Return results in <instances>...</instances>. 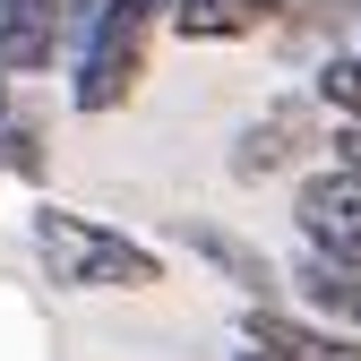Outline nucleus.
<instances>
[{
    "instance_id": "nucleus-7",
    "label": "nucleus",
    "mask_w": 361,
    "mask_h": 361,
    "mask_svg": "<svg viewBox=\"0 0 361 361\" xmlns=\"http://www.w3.org/2000/svg\"><path fill=\"white\" fill-rule=\"evenodd\" d=\"M319 104H336L344 121H361V43H353V52H336V61L319 69Z\"/></svg>"
},
{
    "instance_id": "nucleus-8",
    "label": "nucleus",
    "mask_w": 361,
    "mask_h": 361,
    "mask_svg": "<svg viewBox=\"0 0 361 361\" xmlns=\"http://www.w3.org/2000/svg\"><path fill=\"white\" fill-rule=\"evenodd\" d=\"M0 172H43V129L35 121H0Z\"/></svg>"
},
{
    "instance_id": "nucleus-6",
    "label": "nucleus",
    "mask_w": 361,
    "mask_h": 361,
    "mask_svg": "<svg viewBox=\"0 0 361 361\" xmlns=\"http://www.w3.org/2000/svg\"><path fill=\"white\" fill-rule=\"evenodd\" d=\"M180 233H190V250H198V258L215 267V276H233L241 293H267V284H276V267H267V258H258L250 241H233V233H215V224H198V215L180 224Z\"/></svg>"
},
{
    "instance_id": "nucleus-1",
    "label": "nucleus",
    "mask_w": 361,
    "mask_h": 361,
    "mask_svg": "<svg viewBox=\"0 0 361 361\" xmlns=\"http://www.w3.org/2000/svg\"><path fill=\"white\" fill-rule=\"evenodd\" d=\"M35 258L61 293H147V284H164V258L147 241L112 233L95 215H69V207H35Z\"/></svg>"
},
{
    "instance_id": "nucleus-2",
    "label": "nucleus",
    "mask_w": 361,
    "mask_h": 361,
    "mask_svg": "<svg viewBox=\"0 0 361 361\" xmlns=\"http://www.w3.org/2000/svg\"><path fill=\"white\" fill-rule=\"evenodd\" d=\"M164 26V0H95V26L78 35V69H69V104L78 112H121L147 78V43Z\"/></svg>"
},
{
    "instance_id": "nucleus-3",
    "label": "nucleus",
    "mask_w": 361,
    "mask_h": 361,
    "mask_svg": "<svg viewBox=\"0 0 361 361\" xmlns=\"http://www.w3.org/2000/svg\"><path fill=\"white\" fill-rule=\"evenodd\" d=\"M250 344L267 361H361V336L319 327V319H293V310H250Z\"/></svg>"
},
{
    "instance_id": "nucleus-4",
    "label": "nucleus",
    "mask_w": 361,
    "mask_h": 361,
    "mask_svg": "<svg viewBox=\"0 0 361 361\" xmlns=\"http://www.w3.org/2000/svg\"><path fill=\"white\" fill-rule=\"evenodd\" d=\"M310 147V104H267L250 129H241V147H233V172L241 180H267V172H293V155Z\"/></svg>"
},
{
    "instance_id": "nucleus-10",
    "label": "nucleus",
    "mask_w": 361,
    "mask_h": 361,
    "mask_svg": "<svg viewBox=\"0 0 361 361\" xmlns=\"http://www.w3.org/2000/svg\"><path fill=\"white\" fill-rule=\"evenodd\" d=\"M233 361H267V353H258V344H250V353H233Z\"/></svg>"
},
{
    "instance_id": "nucleus-5",
    "label": "nucleus",
    "mask_w": 361,
    "mask_h": 361,
    "mask_svg": "<svg viewBox=\"0 0 361 361\" xmlns=\"http://www.w3.org/2000/svg\"><path fill=\"white\" fill-rule=\"evenodd\" d=\"M276 18H284V0H164V26L180 43H241Z\"/></svg>"
},
{
    "instance_id": "nucleus-9",
    "label": "nucleus",
    "mask_w": 361,
    "mask_h": 361,
    "mask_svg": "<svg viewBox=\"0 0 361 361\" xmlns=\"http://www.w3.org/2000/svg\"><path fill=\"white\" fill-rule=\"evenodd\" d=\"M327 147H336V164H344V172H361V121H344Z\"/></svg>"
}]
</instances>
